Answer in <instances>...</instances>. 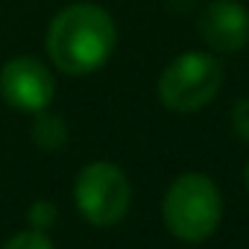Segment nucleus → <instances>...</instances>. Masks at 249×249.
Instances as JSON below:
<instances>
[{
    "label": "nucleus",
    "mask_w": 249,
    "mask_h": 249,
    "mask_svg": "<svg viewBox=\"0 0 249 249\" xmlns=\"http://www.w3.org/2000/svg\"><path fill=\"white\" fill-rule=\"evenodd\" d=\"M44 47L56 71L88 76L111 59L117 47V24L106 6L79 0L53 15Z\"/></svg>",
    "instance_id": "1"
},
{
    "label": "nucleus",
    "mask_w": 249,
    "mask_h": 249,
    "mask_svg": "<svg viewBox=\"0 0 249 249\" xmlns=\"http://www.w3.org/2000/svg\"><path fill=\"white\" fill-rule=\"evenodd\" d=\"M164 226L185 243L208 240L223 220V196L214 179L205 173H182L161 202Z\"/></svg>",
    "instance_id": "2"
},
{
    "label": "nucleus",
    "mask_w": 249,
    "mask_h": 249,
    "mask_svg": "<svg viewBox=\"0 0 249 249\" xmlns=\"http://www.w3.org/2000/svg\"><path fill=\"white\" fill-rule=\"evenodd\" d=\"M223 88V65L211 50H185L159 76V100L176 114L205 108Z\"/></svg>",
    "instance_id": "3"
},
{
    "label": "nucleus",
    "mask_w": 249,
    "mask_h": 249,
    "mask_svg": "<svg viewBox=\"0 0 249 249\" xmlns=\"http://www.w3.org/2000/svg\"><path fill=\"white\" fill-rule=\"evenodd\" d=\"M73 202L79 214L94 226H114L126 217L132 202V185L117 164L91 161L79 170L73 185Z\"/></svg>",
    "instance_id": "4"
},
{
    "label": "nucleus",
    "mask_w": 249,
    "mask_h": 249,
    "mask_svg": "<svg viewBox=\"0 0 249 249\" xmlns=\"http://www.w3.org/2000/svg\"><path fill=\"white\" fill-rule=\"evenodd\" d=\"M0 97L18 111L38 114L56 97V76L41 59L15 56L0 68Z\"/></svg>",
    "instance_id": "5"
},
{
    "label": "nucleus",
    "mask_w": 249,
    "mask_h": 249,
    "mask_svg": "<svg viewBox=\"0 0 249 249\" xmlns=\"http://www.w3.org/2000/svg\"><path fill=\"white\" fill-rule=\"evenodd\" d=\"M196 30L211 53H240L249 44V6L240 0H211L199 12Z\"/></svg>",
    "instance_id": "6"
},
{
    "label": "nucleus",
    "mask_w": 249,
    "mask_h": 249,
    "mask_svg": "<svg viewBox=\"0 0 249 249\" xmlns=\"http://www.w3.org/2000/svg\"><path fill=\"white\" fill-rule=\"evenodd\" d=\"M33 141L41 150H62L68 141V120L53 111H38L33 120Z\"/></svg>",
    "instance_id": "7"
},
{
    "label": "nucleus",
    "mask_w": 249,
    "mask_h": 249,
    "mask_svg": "<svg viewBox=\"0 0 249 249\" xmlns=\"http://www.w3.org/2000/svg\"><path fill=\"white\" fill-rule=\"evenodd\" d=\"M3 249H56L53 240L47 237V231H38V229H27V231H18L6 240Z\"/></svg>",
    "instance_id": "8"
},
{
    "label": "nucleus",
    "mask_w": 249,
    "mask_h": 249,
    "mask_svg": "<svg viewBox=\"0 0 249 249\" xmlns=\"http://www.w3.org/2000/svg\"><path fill=\"white\" fill-rule=\"evenodd\" d=\"M30 223H33V229H38V231H47L56 220H59V211H56V205L53 202H47V199H38V202H33L30 205Z\"/></svg>",
    "instance_id": "9"
},
{
    "label": "nucleus",
    "mask_w": 249,
    "mask_h": 249,
    "mask_svg": "<svg viewBox=\"0 0 249 249\" xmlns=\"http://www.w3.org/2000/svg\"><path fill=\"white\" fill-rule=\"evenodd\" d=\"M231 129L237 138H243L249 144V97H240L231 106Z\"/></svg>",
    "instance_id": "10"
},
{
    "label": "nucleus",
    "mask_w": 249,
    "mask_h": 249,
    "mask_svg": "<svg viewBox=\"0 0 249 249\" xmlns=\"http://www.w3.org/2000/svg\"><path fill=\"white\" fill-rule=\"evenodd\" d=\"M243 179H246V191H249V161H246V170H243Z\"/></svg>",
    "instance_id": "11"
}]
</instances>
